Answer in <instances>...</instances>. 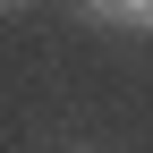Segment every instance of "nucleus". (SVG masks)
<instances>
[{
  "mask_svg": "<svg viewBox=\"0 0 153 153\" xmlns=\"http://www.w3.org/2000/svg\"><path fill=\"white\" fill-rule=\"evenodd\" d=\"M102 26H153V0H85Z\"/></svg>",
  "mask_w": 153,
  "mask_h": 153,
  "instance_id": "nucleus-1",
  "label": "nucleus"
},
{
  "mask_svg": "<svg viewBox=\"0 0 153 153\" xmlns=\"http://www.w3.org/2000/svg\"><path fill=\"white\" fill-rule=\"evenodd\" d=\"M0 9H26V0H0Z\"/></svg>",
  "mask_w": 153,
  "mask_h": 153,
  "instance_id": "nucleus-2",
  "label": "nucleus"
}]
</instances>
